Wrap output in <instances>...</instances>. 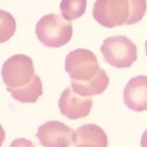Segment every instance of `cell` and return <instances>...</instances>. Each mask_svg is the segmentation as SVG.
Returning <instances> with one entry per match:
<instances>
[{
	"label": "cell",
	"mask_w": 147,
	"mask_h": 147,
	"mask_svg": "<svg viewBox=\"0 0 147 147\" xmlns=\"http://www.w3.org/2000/svg\"><path fill=\"white\" fill-rule=\"evenodd\" d=\"M147 8L146 0H96L93 16L101 26L113 28L140 22Z\"/></svg>",
	"instance_id": "cell-1"
},
{
	"label": "cell",
	"mask_w": 147,
	"mask_h": 147,
	"mask_svg": "<svg viewBox=\"0 0 147 147\" xmlns=\"http://www.w3.org/2000/svg\"><path fill=\"white\" fill-rule=\"evenodd\" d=\"M38 39L46 47H60L72 38L73 28L71 22L60 15L50 14L43 16L36 26Z\"/></svg>",
	"instance_id": "cell-2"
},
{
	"label": "cell",
	"mask_w": 147,
	"mask_h": 147,
	"mask_svg": "<svg viewBox=\"0 0 147 147\" xmlns=\"http://www.w3.org/2000/svg\"><path fill=\"white\" fill-rule=\"evenodd\" d=\"M100 50L105 61L116 68H128L137 60L136 45L125 36L108 38L104 40Z\"/></svg>",
	"instance_id": "cell-3"
},
{
	"label": "cell",
	"mask_w": 147,
	"mask_h": 147,
	"mask_svg": "<svg viewBox=\"0 0 147 147\" xmlns=\"http://www.w3.org/2000/svg\"><path fill=\"white\" fill-rule=\"evenodd\" d=\"M35 76L32 59L23 54L14 55L3 64L2 77L7 87L18 88L29 84Z\"/></svg>",
	"instance_id": "cell-4"
},
{
	"label": "cell",
	"mask_w": 147,
	"mask_h": 147,
	"mask_svg": "<svg viewBox=\"0 0 147 147\" xmlns=\"http://www.w3.org/2000/svg\"><path fill=\"white\" fill-rule=\"evenodd\" d=\"M100 69L95 55L84 49H77L68 54L65 61V70L72 79L90 80Z\"/></svg>",
	"instance_id": "cell-5"
},
{
	"label": "cell",
	"mask_w": 147,
	"mask_h": 147,
	"mask_svg": "<svg viewBox=\"0 0 147 147\" xmlns=\"http://www.w3.org/2000/svg\"><path fill=\"white\" fill-rule=\"evenodd\" d=\"M75 131L66 125L50 121L39 127L36 137L44 147L74 146Z\"/></svg>",
	"instance_id": "cell-6"
},
{
	"label": "cell",
	"mask_w": 147,
	"mask_h": 147,
	"mask_svg": "<svg viewBox=\"0 0 147 147\" xmlns=\"http://www.w3.org/2000/svg\"><path fill=\"white\" fill-rule=\"evenodd\" d=\"M93 104L91 97L82 96L76 93L72 87H68L61 94L59 107L63 116L71 120H77L87 117Z\"/></svg>",
	"instance_id": "cell-7"
},
{
	"label": "cell",
	"mask_w": 147,
	"mask_h": 147,
	"mask_svg": "<svg viewBox=\"0 0 147 147\" xmlns=\"http://www.w3.org/2000/svg\"><path fill=\"white\" fill-rule=\"evenodd\" d=\"M124 102L136 112L147 110V77L140 76L131 79L125 88Z\"/></svg>",
	"instance_id": "cell-8"
},
{
	"label": "cell",
	"mask_w": 147,
	"mask_h": 147,
	"mask_svg": "<svg viewBox=\"0 0 147 147\" xmlns=\"http://www.w3.org/2000/svg\"><path fill=\"white\" fill-rule=\"evenodd\" d=\"M107 136L101 127L95 124H87L75 131L76 147H107Z\"/></svg>",
	"instance_id": "cell-9"
},
{
	"label": "cell",
	"mask_w": 147,
	"mask_h": 147,
	"mask_svg": "<svg viewBox=\"0 0 147 147\" xmlns=\"http://www.w3.org/2000/svg\"><path fill=\"white\" fill-rule=\"evenodd\" d=\"M109 78L103 69L90 80L82 81L72 79V88L76 93L84 96H90L102 93L107 88Z\"/></svg>",
	"instance_id": "cell-10"
},
{
	"label": "cell",
	"mask_w": 147,
	"mask_h": 147,
	"mask_svg": "<svg viewBox=\"0 0 147 147\" xmlns=\"http://www.w3.org/2000/svg\"><path fill=\"white\" fill-rule=\"evenodd\" d=\"M7 89L13 99L22 103H34L43 93L41 80L36 74L27 86L18 88L7 87Z\"/></svg>",
	"instance_id": "cell-11"
},
{
	"label": "cell",
	"mask_w": 147,
	"mask_h": 147,
	"mask_svg": "<svg viewBox=\"0 0 147 147\" xmlns=\"http://www.w3.org/2000/svg\"><path fill=\"white\" fill-rule=\"evenodd\" d=\"M87 0H62L60 9L63 17L72 21L82 17L86 12Z\"/></svg>",
	"instance_id": "cell-12"
},
{
	"label": "cell",
	"mask_w": 147,
	"mask_h": 147,
	"mask_svg": "<svg viewBox=\"0 0 147 147\" xmlns=\"http://www.w3.org/2000/svg\"><path fill=\"white\" fill-rule=\"evenodd\" d=\"M16 30V23L13 17L6 11L1 10V42L9 40L13 35Z\"/></svg>",
	"instance_id": "cell-13"
},
{
	"label": "cell",
	"mask_w": 147,
	"mask_h": 147,
	"mask_svg": "<svg viewBox=\"0 0 147 147\" xmlns=\"http://www.w3.org/2000/svg\"><path fill=\"white\" fill-rule=\"evenodd\" d=\"M141 146L147 147V129L142 136L141 140Z\"/></svg>",
	"instance_id": "cell-14"
},
{
	"label": "cell",
	"mask_w": 147,
	"mask_h": 147,
	"mask_svg": "<svg viewBox=\"0 0 147 147\" xmlns=\"http://www.w3.org/2000/svg\"><path fill=\"white\" fill-rule=\"evenodd\" d=\"M146 55L147 56V41L146 42Z\"/></svg>",
	"instance_id": "cell-15"
}]
</instances>
